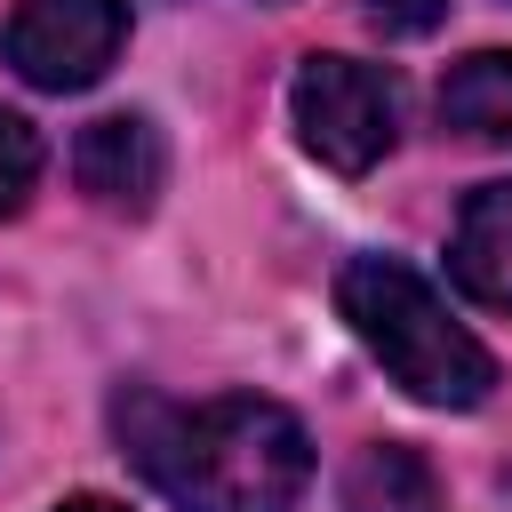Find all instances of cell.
Segmentation results:
<instances>
[{
	"mask_svg": "<svg viewBox=\"0 0 512 512\" xmlns=\"http://www.w3.org/2000/svg\"><path fill=\"white\" fill-rule=\"evenodd\" d=\"M112 424L128 440V464L176 512H296L312 480L304 424L264 392H224L200 408H176L160 392H120Z\"/></svg>",
	"mask_w": 512,
	"mask_h": 512,
	"instance_id": "6da1fadb",
	"label": "cell"
},
{
	"mask_svg": "<svg viewBox=\"0 0 512 512\" xmlns=\"http://www.w3.org/2000/svg\"><path fill=\"white\" fill-rule=\"evenodd\" d=\"M448 272L472 304L488 312H512V176L504 184H480L456 216V240H448Z\"/></svg>",
	"mask_w": 512,
	"mask_h": 512,
	"instance_id": "8992f818",
	"label": "cell"
},
{
	"mask_svg": "<svg viewBox=\"0 0 512 512\" xmlns=\"http://www.w3.org/2000/svg\"><path fill=\"white\" fill-rule=\"evenodd\" d=\"M288 112L304 152L328 160L336 176H368L400 136V88L360 56H304L288 80Z\"/></svg>",
	"mask_w": 512,
	"mask_h": 512,
	"instance_id": "3957f363",
	"label": "cell"
},
{
	"mask_svg": "<svg viewBox=\"0 0 512 512\" xmlns=\"http://www.w3.org/2000/svg\"><path fill=\"white\" fill-rule=\"evenodd\" d=\"M336 312L352 320V336L384 360V376L408 400H424V408H480L496 392V352L400 256H352L336 272Z\"/></svg>",
	"mask_w": 512,
	"mask_h": 512,
	"instance_id": "7a4b0ae2",
	"label": "cell"
},
{
	"mask_svg": "<svg viewBox=\"0 0 512 512\" xmlns=\"http://www.w3.org/2000/svg\"><path fill=\"white\" fill-rule=\"evenodd\" d=\"M72 176H80V192H88L96 208L144 216V208L160 200V184H168V144H160V128H152L144 112H104V120L80 128Z\"/></svg>",
	"mask_w": 512,
	"mask_h": 512,
	"instance_id": "5b68a950",
	"label": "cell"
},
{
	"mask_svg": "<svg viewBox=\"0 0 512 512\" xmlns=\"http://www.w3.org/2000/svg\"><path fill=\"white\" fill-rule=\"evenodd\" d=\"M56 512H120V504H104V496H72V504H56Z\"/></svg>",
	"mask_w": 512,
	"mask_h": 512,
	"instance_id": "8fae6325",
	"label": "cell"
},
{
	"mask_svg": "<svg viewBox=\"0 0 512 512\" xmlns=\"http://www.w3.org/2000/svg\"><path fill=\"white\" fill-rule=\"evenodd\" d=\"M272 8H280V0H272Z\"/></svg>",
	"mask_w": 512,
	"mask_h": 512,
	"instance_id": "7c38bea8",
	"label": "cell"
},
{
	"mask_svg": "<svg viewBox=\"0 0 512 512\" xmlns=\"http://www.w3.org/2000/svg\"><path fill=\"white\" fill-rule=\"evenodd\" d=\"M120 40H128V0H16V16L0 32L8 64L48 96L104 80Z\"/></svg>",
	"mask_w": 512,
	"mask_h": 512,
	"instance_id": "277c9868",
	"label": "cell"
},
{
	"mask_svg": "<svg viewBox=\"0 0 512 512\" xmlns=\"http://www.w3.org/2000/svg\"><path fill=\"white\" fill-rule=\"evenodd\" d=\"M448 8H456V0H360V16H368L384 40H424V32L448 24Z\"/></svg>",
	"mask_w": 512,
	"mask_h": 512,
	"instance_id": "30bf717a",
	"label": "cell"
},
{
	"mask_svg": "<svg viewBox=\"0 0 512 512\" xmlns=\"http://www.w3.org/2000/svg\"><path fill=\"white\" fill-rule=\"evenodd\" d=\"M440 128L464 144H512V48H472L440 80Z\"/></svg>",
	"mask_w": 512,
	"mask_h": 512,
	"instance_id": "ba28073f",
	"label": "cell"
},
{
	"mask_svg": "<svg viewBox=\"0 0 512 512\" xmlns=\"http://www.w3.org/2000/svg\"><path fill=\"white\" fill-rule=\"evenodd\" d=\"M336 512H440V480L408 440H368L336 480Z\"/></svg>",
	"mask_w": 512,
	"mask_h": 512,
	"instance_id": "52a82bcc",
	"label": "cell"
},
{
	"mask_svg": "<svg viewBox=\"0 0 512 512\" xmlns=\"http://www.w3.org/2000/svg\"><path fill=\"white\" fill-rule=\"evenodd\" d=\"M32 184H40V136H32V120L0 112V216H16L32 200Z\"/></svg>",
	"mask_w": 512,
	"mask_h": 512,
	"instance_id": "9c48e42d",
	"label": "cell"
}]
</instances>
